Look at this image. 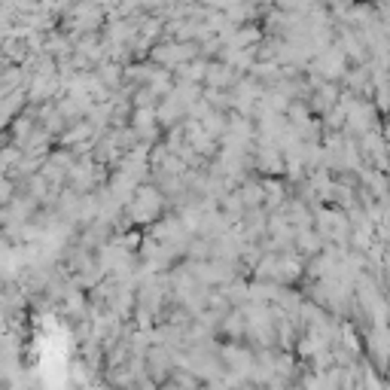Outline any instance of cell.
Listing matches in <instances>:
<instances>
[{
  "mask_svg": "<svg viewBox=\"0 0 390 390\" xmlns=\"http://www.w3.org/2000/svg\"><path fill=\"white\" fill-rule=\"evenodd\" d=\"M238 82V73L232 71L223 61H208V71H204L202 89H217V91H232V86Z\"/></svg>",
  "mask_w": 390,
  "mask_h": 390,
  "instance_id": "1",
  "label": "cell"
},
{
  "mask_svg": "<svg viewBox=\"0 0 390 390\" xmlns=\"http://www.w3.org/2000/svg\"><path fill=\"white\" fill-rule=\"evenodd\" d=\"M226 122H229V113H208V116H204L202 122H198V125H202V132L208 134V137H213V141L220 143V137L226 134Z\"/></svg>",
  "mask_w": 390,
  "mask_h": 390,
  "instance_id": "2",
  "label": "cell"
},
{
  "mask_svg": "<svg viewBox=\"0 0 390 390\" xmlns=\"http://www.w3.org/2000/svg\"><path fill=\"white\" fill-rule=\"evenodd\" d=\"M19 195V186H15L12 180H6V177H0V211L6 208V204L12 202V198Z\"/></svg>",
  "mask_w": 390,
  "mask_h": 390,
  "instance_id": "3",
  "label": "cell"
}]
</instances>
